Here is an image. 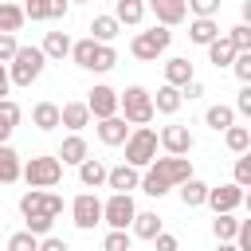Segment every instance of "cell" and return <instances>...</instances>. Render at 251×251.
I'll return each instance as SVG.
<instances>
[{
	"mask_svg": "<svg viewBox=\"0 0 251 251\" xmlns=\"http://www.w3.org/2000/svg\"><path fill=\"white\" fill-rule=\"evenodd\" d=\"M192 176V161L188 157H153V165H145V173H141V192L145 196H165V192H173L176 184H184Z\"/></svg>",
	"mask_w": 251,
	"mask_h": 251,
	"instance_id": "cell-1",
	"label": "cell"
},
{
	"mask_svg": "<svg viewBox=\"0 0 251 251\" xmlns=\"http://www.w3.org/2000/svg\"><path fill=\"white\" fill-rule=\"evenodd\" d=\"M118 114L129 122V126H149L153 122V94L145 90V86H126V90H118Z\"/></svg>",
	"mask_w": 251,
	"mask_h": 251,
	"instance_id": "cell-2",
	"label": "cell"
},
{
	"mask_svg": "<svg viewBox=\"0 0 251 251\" xmlns=\"http://www.w3.org/2000/svg\"><path fill=\"white\" fill-rule=\"evenodd\" d=\"M169 43H173V27L153 24L149 31H137V35L129 39V55L141 59V63H157V59L169 51Z\"/></svg>",
	"mask_w": 251,
	"mask_h": 251,
	"instance_id": "cell-3",
	"label": "cell"
},
{
	"mask_svg": "<svg viewBox=\"0 0 251 251\" xmlns=\"http://www.w3.org/2000/svg\"><path fill=\"white\" fill-rule=\"evenodd\" d=\"M43 67H47V59L39 47H16V55L8 63V78H12V86H31L43 75Z\"/></svg>",
	"mask_w": 251,
	"mask_h": 251,
	"instance_id": "cell-4",
	"label": "cell"
},
{
	"mask_svg": "<svg viewBox=\"0 0 251 251\" xmlns=\"http://www.w3.org/2000/svg\"><path fill=\"white\" fill-rule=\"evenodd\" d=\"M122 145H126V165H133V169L153 165V157H157V149H161V145H157V129H149V126H133Z\"/></svg>",
	"mask_w": 251,
	"mask_h": 251,
	"instance_id": "cell-5",
	"label": "cell"
},
{
	"mask_svg": "<svg viewBox=\"0 0 251 251\" xmlns=\"http://www.w3.org/2000/svg\"><path fill=\"white\" fill-rule=\"evenodd\" d=\"M20 176L27 180V188H55L63 180V165H59V157H27Z\"/></svg>",
	"mask_w": 251,
	"mask_h": 251,
	"instance_id": "cell-6",
	"label": "cell"
},
{
	"mask_svg": "<svg viewBox=\"0 0 251 251\" xmlns=\"http://www.w3.org/2000/svg\"><path fill=\"white\" fill-rule=\"evenodd\" d=\"M59 212H63V196L51 192V188H27V192L20 196V216H24V220H27V216L59 220Z\"/></svg>",
	"mask_w": 251,
	"mask_h": 251,
	"instance_id": "cell-7",
	"label": "cell"
},
{
	"mask_svg": "<svg viewBox=\"0 0 251 251\" xmlns=\"http://www.w3.org/2000/svg\"><path fill=\"white\" fill-rule=\"evenodd\" d=\"M133 216H137V204L129 192H110V200H102V224L110 231H129Z\"/></svg>",
	"mask_w": 251,
	"mask_h": 251,
	"instance_id": "cell-8",
	"label": "cell"
},
{
	"mask_svg": "<svg viewBox=\"0 0 251 251\" xmlns=\"http://www.w3.org/2000/svg\"><path fill=\"white\" fill-rule=\"evenodd\" d=\"M71 220H75L78 231L98 227V224H102V200H98L94 192H78V196L71 200Z\"/></svg>",
	"mask_w": 251,
	"mask_h": 251,
	"instance_id": "cell-9",
	"label": "cell"
},
{
	"mask_svg": "<svg viewBox=\"0 0 251 251\" xmlns=\"http://www.w3.org/2000/svg\"><path fill=\"white\" fill-rule=\"evenodd\" d=\"M243 200H247V192H243L239 184H231V180H227V184H208V196H204V204H208L216 216H220V212H235Z\"/></svg>",
	"mask_w": 251,
	"mask_h": 251,
	"instance_id": "cell-10",
	"label": "cell"
},
{
	"mask_svg": "<svg viewBox=\"0 0 251 251\" xmlns=\"http://www.w3.org/2000/svg\"><path fill=\"white\" fill-rule=\"evenodd\" d=\"M157 145L165 149V157H188L196 141H192L188 126H176V122H173V126H165V129L157 133Z\"/></svg>",
	"mask_w": 251,
	"mask_h": 251,
	"instance_id": "cell-11",
	"label": "cell"
},
{
	"mask_svg": "<svg viewBox=\"0 0 251 251\" xmlns=\"http://www.w3.org/2000/svg\"><path fill=\"white\" fill-rule=\"evenodd\" d=\"M86 110H90V118H114L118 114V90L114 86H106V82H98V86H90L86 90Z\"/></svg>",
	"mask_w": 251,
	"mask_h": 251,
	"instance_id": "cell-12",
	"label": "cell"
},
{
	"mask_svg": "<svg viewBox=\"0 0 251 251\" xmlns=\"http://www.w3.org/2000/svg\"><path fill=\"white\" fill-rule=\"evenodd\" d=\"M24 20H67L71 4L67 0H24Z\"/></svg>",
	"mask_w": 251,
	"mask_h": 251,
	"instance_id": "cell-13",
	"label": "cell"
},
{
	"mask_svg": "<svg viewBox=\"0 0 251 251\" xmlns=\"http://www.w3.org/2000/svg\"><path fill=\"white\" fill-rule=\"evenodd\" d=\"M145 12H153L161 27H176V24H184V16H188L184 0H145Z\"/></svg>",
	"mask_w": 251,
	"mask_h": 251,
	"instance_id": "cell-14",
	"label": "cell"
},
{
	"mask_svg": "<svg viewBox=\"0 0 251 251\" xmlns=\"http://www.w3.org/2000/svg\"><path fill=\"white\" fill-rule=\"evenodd\" d=\"M94 133H98V141H102V145H110V149H114V145H122V141L129 137V122H126L122 114H114V118H102V122L94 126Z\"/></svg>",
	"mask_w": 251,
	"mask_h": 251,
	"instance_id": "cell-15",
	"label": "cell"
},
{
	"mask_svg": "<svg viewBox=\"0 0 251 251\" xmlns=\"http://www.w3.org/2000/svg\"><path fill=\"white\" fill-rule=\"evenodd\" d=\"M141 184V169H133V165H114V169H106V188H114V192H133Z\"/></svg>",
	"mask_w": 251,
	"mask_h": 251,
	"instance_id": "cell-16",
	"label": "cell"
},
{
	"mask_svg": "<svg viewBox=\"0 0 251 251\" xmlns=\"http://www.w3.org/2000/svg\"><path fill=\"white\" fill-rule=\"evenodd\" d=\"M55 157H59V165H75V169H78V165L90 157V145H86L82 133H71V137H63V145H59Z\"/></svg>",
	"mask_w": 251,
	"mask_h": 251,
	"instance_id": "cell-17",
	"label": "cell"
},
{
	"mask_svg": "<svg viewBox=\"0 0 251 251\" xmlns=\"http://www.w3.org/2000/svg\"><path fill=\"white\" fill-rule=\"evenodd\" d=\"M59 126H67L71 133H82V129L90 126L86 102H63V106H59Z\"/></svg>",
	"mask_w": 251,
	"mask_h": 251,
	"instance_id": "cell-18",
	"label": "cell"
},
{
	"mask_svg": "<svg viewBox=\"0 0 251 251\" xmlns=\"http://www.w3.org/2000/svg\"><path fill=\"white\" fill-rule=\"evenodd\" d=\"M71 43H75V39H71L67 31H47L39 51H43V59H47V63H63V59L71 55Z\"/></svg>",
	"mask_w": 251,
	"mask_h": 251,
	"instance_id": "cell-19",
	"label": "cell"
},
{
	"mask_svg": "<svg viewBox=\"0 0 251 251\" xmlns=\"http://www.w3.org/2000/svg\"><path fill=\"white\" fill-rule=\"evenodd\" d=\"M196 78V71H192V63L184 59V55H173V59H165V82L169 86H184V82H192Z\"/></svg>",
	"mask_w": 251,
	"mask_h": 251,
	"instance_id": "cell-20",
	"label": "cell"
},
{
	"mask_svg": "<svg viewBox=\"0 0 251 251\" xmlns=\"http://www.w3.org/2000/svg\"><path fill=\"white\" fill-rule=\"evenodd\" d=\"M224 31H220V20H200V16H192V24H188V39L196 43V47H208L212 39H220Z\"/></svg>",
	"mask_w": 251,
	"mask_h": 251,
	"instance_id": "cell-21",
	"label": "cell"
},
{
	"mask_svg": "<svg viewBox=\"0 0 251 251\" xmlns=\"http://www.w3.org/2000/svg\"><path fill=\"white\" fill-rule=\"evenodd\" d=\"M114 20L122 27H137L145 20V0H114Z\"/></svg>",
	"mask_w": 251,
	"mask_h": 251,
	"instance_id": "cell-22",
	"label": "cell"
},
{
	"mask_svg": "<svg viewBox=\"0 0 251 251\" xmlns=\"http://www.w3.org/2000/svg\"><path fill=\"white\" fill-rule=\"evenodd\" d=\"M180 106H184L180 90H176V86H169V82H161V86H157V94H153V114H176Z\"/></svg>",
	"mask_w": 251,
	"mask_h": 251,
	"instance_id": "cell-23",
	"label": "cell"
},
{
	"mask_svg": "<svg viewBox=\"0 0 251 251\" xmlns=\"http://www.w3.org/2000/svg\"><path fill=\"white\" fill-rule=\"evenodd\" d=\"M161 231H165V224H161L157 212H137L133 224H129V235H137V239H153V235H161Z\"/></svg>",
	"mask_w": 251,
	"mask_h": 251,
	"instance_id": "cell-24",
	"label": "cell"
},
{
	"mask_svg": "<svg viewBox=\"0 0 251 251\" xmlns=\"http://www.w3.org/2000/svg\"><path fill=\"white\" fill-rule=\"evenodd\" d=\"M20 118H24L20 102H12V98H0V145H8L12 129L20 126Z\"/></svg>",
	"mask_w": 251,
	"mask_h": 251,
	"instance_id": "cell-25",
	"label": "cell"
},
{
	"mask_svg": "<svg viewBox=\"0 0 251 251\" xmlns=\"http://www.w3.org/2000/svg\"><path fill=\"white\" fill-rule=\"evenodd\" d=\"M31 126L43 129V133L59 129V106H55V102H35V106H31Z\"/></svg>",
	"mask_w": 251,
	"mask_h": 251,
	"instance_id": "cell-26",
	"label": "cell"
},
{
	"mask_svg": "<svg viewBox=\"0 0 251 251\" xmlns=\"http://www.w3.org/2000/svg\"><path fill=\"white\" fill-rule=\"evenodd\" d=\"M118 31H122V24H118L114 16H94V20H90V39H94V43H114Z\"/></svg>",
	"mask_w": 251,
	"mask_h": 251,
	"instance_id": "cell-27",
	"label": "cell"
},
{
	"mask_svg": "<svg viewBox=\"0 0 251 251\" xmlns=\"http://www.w3.org/2000/svg\"><path fill=\"white\" fill-rule=\"evenodd\" d=\"M204 126H208V129H216V133H224L227 126H235V110H231V106H224V102H216V106H208V110H204Z\"/></svg>",
	"mask_w": 251,
	"mask_h": 251,
	"instance_id": "cell-28",
	"label": "cell"
},
{
	"mask_svg": "<svg viewBox=\"0 0 251 251\" xmlns=\"http://www.w3.org/2000/svg\"><path fill=\"white\" fill-rule=\"evenodd\" d=\"M78 180H82V188H102L106 184V165L98 157H86L78 165Z\"/></svg>",
	"mask_w": 251,
	"mask_h": 251,
	"instance_id": "cell-29",
	"label": "cell"
},
{
	"mask_svg": "<svg viewBox=\"0 0 251 251\" xmlns=\"http://www.w3.org/2000/svg\"><path fill=\"white\" fill-rule=\"evenodd\" d=\"M24 27V8L16 0H4L0 4V35H16Z\"/></svg>",
	"mask_w": 251,
	"mask_h": 251,
	"instance_id": "cell-30",
	"label": "cell"
},
{
	"mask_svg": "<svg viewBox=\"0 0 251 251\" xmlns=\"http://www.w3.org/2000/svg\"><path fill=\"white\" fill-rule=\"evenodd\" d=\"M20 153L12 145H0V184H16L20 180Z\"/></svg>",
	"mask_w": 251,
	"mask_h": 251,
	"instance_id": "cell-31",
	"label": "cell"
},
{
	"mask_svg": "<svg viewBox=\"0 0 251 251\" xmlns=\"http://www.w3.org/2000/svg\"><path fill=\"white\" fill-rule=\"evenodd\" d=\"M235 55H239V51L227 43V35H220V39H212V43H208V63H212L216 71H220V67H231V59H235Z\"/></svg>",
	"mask_w": 251,
	"mask_h": 251,
	"instance_id": "cell-32",
	"label": "cell"
},
{
	"mask_svg": "<svg viewBox=\"0 0 251 251\" xmlns=\"http://www.w3.org/2000/svg\"><path fill=\"white\" fill-rule=\"evenodd\" d=\"M176 192H180V204H184V208H200L204 196H208V184L196 180V176H188L184 184H176Z\"/></svg>",
	"mask_w": 251,
	"mask_h": 251,
	"instance_id": "cell-33",
	"label": "cell"
},
{
	"mask_svg": "<svg viewBox=\"0 0 251 251\" xmlns=\"http://www.w3.org/2000/svg\"><path fill=\"white\" fill-rule=\"evenodd\" d=\"M224 145L239 157V153H251V129L247 126H227L224 129Z\"/></svg>",
	"mask_w": 251,
	"mask_h": 251,
	"instance_id": "cell-34",
	"label": "cell"
},
{
	"mask_svg": "<svg viewBox=\"0 0 251 251\" xmlns=\"http://www.w3.org/2000/svg\"><path fill=\"white\" fill-rule=\"evenodd\" d=\"M235 231H239L235 212H220V216L212 220V235H216V243H231V239H235Z\"/></svg>",
	"mask_w": 251,
	"mask_h": 251,
	"instance_id": "cell-35",
	"label": "cell"
},
{
	"mask_svg": "<svg viewBox=\"0 0 251 251\" xmlns=\"http://www.w3.org/2000/svg\"><path fill=\"white\" fill-rule=\"evenodd\" d=\"M94 51H98V43L86 35V39H75L71 43V59H75V67H82V71H90V63H94Z\"/></svg>",
	"mask_w": 251,
	"mask_h": 251,
	"instance_id": "cell-36",
	"label": "cell"
},
{
	"mask_svg": "<svg viewBox=\"0 0 251 251\" xmlns=\"http://www.w3.org/2000/svg\"><path fill=\"white\" fill-rule=\"evenodd\" d=\"M114 67H118V51H114L110 43H98V51H94V63H90V71L106 75V71H114Z\"/></svg>",
	"mask_w": 251,
	"mask_h": 251,
	"instance_id": "cell-37",
	"label": "cell"
},
{
	"mask_svg": "<svg viewBox=\"0 0 251 251\" xmlns=\"http://www.w3.org/2000/svg\"><path fill=\"white\" fill-rule=\"evenodd\" d=\"M224 35H227V43H231L235 51H251V24H235V27H227Z\"/></svg>",
	"mask_w": 251,
	"mask_h": 251,
	"instance_id": "cell-38",
	"label": "cell"
},
{
	"mask_svg": "<svg viewBox=\"0 0 251 251\" xmlns=\"http://www.w3.org/2000/svg\"><path fill=\"white\" fill-rule=\"evenodd\" d=\"M231 184H239V188H251V153H239V157H235Z\"/></svg>",
	"mask_w": 251,
	"mask_h": 251,
	"instance_id": "cell-39",
	"label": "cell"
},
{
	"mask_svg": "<svg viewBox=\"0 0 251 251\" xmlns=\"http://www.w3.org/2000/svg\"><path fill=\"white\" fill-rule=\"evenodd\" d=\"M102 251H133V235L129 231H106Z\"/></svg>",
	"mask_w": 251,
	"mask_h": 251,
	"instance_id": "cell-40",
	"label": "cell"
},
{
	"mask_svg": "<svg viewBox=\"0 0 251 251\" xmlns=\"http://www.w3.org/2000/svg\"><path fill=\"white\" fill-rule=\"evenodd\" d=\"M8 251H39V239L31 231H12L8 235Z\"/></svg>",
	"mask_w": 251,
	"mask_h": 251,
	"instance_id": "cell-41",
	"label": "cell"
},
{
	"mask_svg": "<svg viewBox=\"0 0 251 251\" xmlns=\"http://www.w3.org/2000/svg\"><path fill=\"white\" fill-rule=\"evenodd\" d=\"M184 8H188L192 16H200V20H216L220 0H184Z\"/></svg>",
	"mask_w": 251,
	"mask_h": 251,
	"instance_id": "cell-42",
	"label": "cell"
},
{
	"mask_svg": "<svg viewBox=\"0 0 251 251\" xmlns=\"http://www.w3.org/2000/svg\"><path fill=\"white\" fill-rule=\"evenodd\" d=\"M231 71H235L239 82H251V51H239V55L231 59Z\"/></svg>",
	"mask_w": 251,
	"mask_h": 251,
	"instance_id": "cell-43",
	"label": "cell"
},
{
	"mask_svg": "<svg viewBox=\"0 0 251 251\" xmlns=\"http://www.w3.org/2000/svg\"><path fill=\"white\" fill-rule=\"evenodd\" d=\"M149 243H153V251H180V239H176L173 231H161V235H153Z\"/></svg>",
	"mask_w": 251,
	"mask_h": 251,
	"instance_id": "cell-44",
	"label": "cell"
},
{
	"mask_svg": "<svg viewBox=\"0 0 251 251\" xmlns=\"http://www.w3.org/2000/svg\"><path fill=\"white\" fill-rule=\"evenodd\" d=\"M235 251H251V224L247 220H239V231H235Z\"/></svg>",
	"mask_w": 251,
	"mask_h": 251,
	"instance_id": "cell-45",
	"label": "cell"
},
{
	"mask_svg": "<svg viewBox=\"0 0 251 251\" xmlns=\"http://www.w3.org/2000/svg\"><path fill=\"white\" fill-rule=\"evenodd\" d=\"M16 47H20V43H16V35H0V63H4V67L12 63V55H16Z\"/></svg>",
	"mask_w": 251,
	"mask_h": 251,
	"instance_id": "cell-46",
	"label": "cell"
},
{
	"mask_svg": "<svg viewBox=\"0 0 251 251\" xmlns=\"http://www.w3.org/2000/svg\"><path fill=\"white\" fill-rule=\"evenodd\" d=\"M231 110L235 114H251V82H243V90H239V98H235Z\"/></svg>",
	"mask_w": 251,
	"mask_h": 251,
	"instance_id": "cell-47",
	"label": "cell"
},
{
	"mask_svg": "<svg viewBox=\"0 0 251 251\" xmlns=\"http://www.w3.org/2000/svg\"><path fill=\"white\" fill-rule=\"evenodd\" d=\"M39 251H71V243L59 239V235H43V239H39Z\"/></svg>",
	"mask_w": 251,
	"mask_h": 251,
	"instance_id": "cell-48",
	"label": "cell"
},
{
	"mask_svg": "<svg viewBox=\"0 0 251 251\" xmlns=\"http://www.w3.org/2000/svg\"><path fill=\"white\" fill-rule=\"evenodd\" d=\"M200 94H204V82H200V78H192V82H184V86H180V98H188V102H192V98H200Z\"/></svg>",
	"mask_w": 251,
	"mask_h": 251,
	"instance_id": "cell-49",
	"label": "cell"
},
{
	"mask_svg": "<svg viewBox=\"0 0 251 251\" xmlns=\"http://www.w3.org/2000/svg\"><path fill=\"white\" fill-rule=\"evenodd\" d=\"M8 90H12V78H8V67L0 63V98H8Z\"/></svg>",
	"mask_w": 251,
	"mask_h": 251,
	"instance_id": "cell-50",
	"label": "cell"
},
{
	"mask_svg": "<svg viewBox=\"0 0 251 251\" xmlns=\"http://www.w3.org/2000/svg\"><path fill=\"white\" fill-rule=\"evenodd\" d=\"M216 251H235V243H220V247H216Z\"/></svg>",
	"mask_w": 251,
	"mask_h": 251,
	"instance_id": "cell-51",
	"label": "cell"
},
{
	"mask_svg": "<svg viewBox=\"0 0 251 251\" xmlns=\"http://www.w3.org/2000/svg\"><path fill=\"white\" fill-rule=\"evenodd\" d=\"M67 4H86V0H67Z\"/></svg>",
	"mask_w": 251,
	"mask_h": 251,
	"instance_id": "cell-52",
	"label": "cell"
},
{
	"mask_svg": "<svg viewBox=\"0 0 251 251\" xmlns=\"http://www.w3.org/2000/svg\"><path fill=\"white\" fill-rule=\"evenodd\" d=\"M0 4H4V0H0Z\"/></svg>",
	"mask_w": 251,
	"mask_h": 251,
	"instance_id": "cell-53",
	"label": "cell"
}]
</instances>
